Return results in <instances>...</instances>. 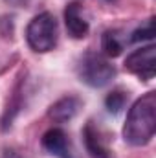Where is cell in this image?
I'll use <instances>...</instances> for the list:
<instances>
[{
    "mask_svg": "<svg viewBox=\"0 0 156 158\" xmlns=\"http://www.w3.org/2000/svg\"><path fill=\"white\" fill-rule=\"evenodd\" d=\"M77 76L84 85H88L92 88H101L114 79L116 68L107 57L94 53V52H88L79 59Z\"/></svg>",
    "mask_w": 156,
    "mask_h": 158,
    "instance_id": "7a4b0ae2",
    "label": "cell"
},
{
    "mask_svg": "<svg viewBox=\"0 0 156 158\" xmlns=\"http://www.w3.org/2000/svg\"><path fill=\"white\" fill-rule=\"evenodd\" d=\"M81 107H83V101L77 96H64L50 107L48 116L55 123H66V121H72L77 116Z\"/></svg>",
    "mask_w": 156,
    "mask_h": 158,
    "instance_id": "ba28073f",
    "label": "cell"
},
{
    "mask_svg": "<svg viewBox=\"0 0 156 158\" xmlns=\"http://www.w3.org/2000/svg\"><path fill=\"white\" fill-rule=\"evenodd\" d=\"M156 132V92H147L129 109L123 138L129 145H147Z\"/></svg>",
    "mask_w": 156,
    "mask_h": 158,
    "instance_id": "6da1fadb",
    "label": "cell"
},
{
    "mask_svg": "<svg viewBox=\"0 0 156 158\" xmlns=\"http://www.w3.org/2000/svg\"><path fill=\"white\" fill-rule=\"evenodd\" d=\"M44 151L51 156L57 158H74V149H72V143L66 136V132L59 127H53L50 131L44 132L42 140H40Z\"/></svg>",
    "mask_w": 156,
    "mask_h": 158,
    "instance_id": "5b68a950",
    "label": "cell"
},
{
    "mask_svg": "<svg viewBox=\"0 0 156 158\" xmlns=\"http://www.w3.org/2000/svg\"><path fill=\"white\" fill-rule=\"evenodd\" d=\"M64 24L74 39H84L90 31V22L86 17V11L79 4H68L64 9Z\"/></svg>",
    "mask_w": 156,
    "mask_h": 158,
    "instance_id": "52a82bcc",
    "label": "cell"
},
{
    "mask_svg": "<svg viewBox=\"0 0 156 158\" xmlns=\"http://www.w3.org/2000/svg\"><path fill=\"white\" fill-rule=\"evenodd\" d=\"M154 37V20L149 19L143 26L136 28L130 33V42H145V40H153Z\"/></svg>",
    "mask_w": 156,
    "mask_h": 158,
    "instance_id": "8fae6325",
    "label": "cell"
},
{
    "mask_svg": "<svg viewBox=\"0 0 156 158\" xmlns=\"http://www.w3.org/2000/svg\"><path fill=\"white\" fill-rule=\"evenodd\" d=\"M125 68L134 74L136 77L149 81L154 77L156 72V50L154 44L149 46H142L140 50L132 52L127 59H125Z\"/></svg>",
    "mask_w": 156,
    "mask_h": 158,
    "instance_id": "277c9868",
    "label": "cell"
},
{
    "mask_svg": "<svg viewBox=\"0 0 156 158\" xmlns=\"http://www.w3.org/2000/svg\"><path fill=\"white\" fill-rule=\"evenodd\" d=\"M127 99H129V92L121 90V88H116L112 90L107 98H105V107L110 114H119L125 105H127Z\"/></svg>",
    "mask_w": 156,
    "mask_h": 158,
    "instance_id": "30bf717a",
    "label": "cell"
},
{
    "mask_svg": "<svg viewBox=\"0 0 156 158\" xmlns=\"http://www.w3.org/2000/svg\"><path fill=\"white\" fill-rule=\"evenodd\" d=\"M83 140H84V147H86L88 155L92 158H110V151H109V145H107L105 132L94 121H88L84 125Z\"/></svg>",
    "mask_w": 156,
    "mask_h": 158,
    "instance_id": "8992f818",
    "label": "cell"
},
{
    "mask_svg": "<svg viewBox=\"0 0 156 158\" xmlns=\"http://www.w3.org/2000/svg\"><path fill=\"white\" fill-rule=\"evenodd\" d=\"M2 158H22V156H18L15 151H11V149H6L4 153H2Z\"/></svg>",
    "mask_w": 156,
    "mask_h": 158,
    "instance_id": "7c38bea8",
    "label": "cell"
},
{
    "mask_svg": "<svg viewBox=\"0 0 156 158\" xmlns=\"http://www.w3.org/2000/svg\"><path fill=\"white\" fill-rule=\"evenodd\" d=\"M59 37L57 20L51 13H40L31 19L26 28V40L30 48L37 53H46L55 48Z\"/></svg>",
    "mask_w": 156,
    "mask_h": 158,
    "instance_id": "3957f363",
    "label": "cell"
},
{
    "mask_svg": "<svg viewBox=\"0 0 156 158\" xmlns=\"http://www.w3.org/2000/svg\"><path fill=\"white\" fill-rule=\"evenodd\" d=\"M101 48H103V52H105L109 57H117V55H121V52H123V48H125V40L121 39L119 31L109 30V31H105L103 37H101Z\"/></svg>",
    "mask_w": 156,
    "mask_h": 158,
    "instance_id": "9c48e42d",
    "label": "cell"
}]
</instances>
